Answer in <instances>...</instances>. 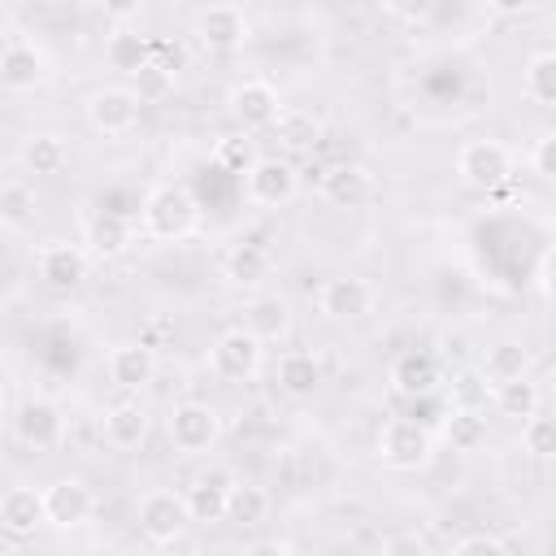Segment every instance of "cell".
Wrapping results in <instances>:
<instances>
[{
  "label": "cell",
  "mask_w": 556,
  "mask_h": 556,
  "mask_svg": "<svg viewBox=\"0 0 556 556\" xmlns=\"http://www.w3.org/2000/svg\"><path fill=\"white\" fill-rule=\"evenodd\" d=\"M278 391L282 395H291V400H313L317 391H321V382H326V365H321V356L317 352H308V348H287L282 356H278Z\"/></svg>",
  "instance_id": "22"
},
{
  "label": "cell",
  "mask_w": 556,
  "mask_h": 556,
  "mask_svg": "<svg viewBox=\"0 0 556 556\" xmlns=\"http://www.w3.org/2000/svg\"><path fill=\"white\" fill-rule=\"evenodd\" d=\"M35 208H39V200H35V187L30 182H22V178L0 182V226L4 230L30 226L35 222Z\"/></svg>",
  "instance_id": "34"
},
{
  "label": "cell",
  "mask_w": 556,
  "mask_h": 556,
  "mask_svg": "<svg viewBox=\"0 0 556 556\" xmlns=\"http://www.w3.org/2000/svg\"><path fill=\"white\" fill-rule=\"evenodd\" d=\"M143 0H104V9L113 13V17H126V13H135Z\"/></svg>",
  "instance_id": "44"
},
{
  "label": "cell",
  "mask_w": 556,
  "mask_h": 556,
  "mask_svg": "<svg viewBox=\"0 0 556 556\" xmlns=\"http://www.w3.org/2000/svg\"><path fill=\"white\" fill-rule=\"evenodd\" d=\"M139 530L148 543L156 547H169L187 534L191 517H187V504H182V491H169V486H152L139 495Z\"/></svg>",
  "instance_id": "7"
},
{
  "label": "cell",
  "mask_w": 556,
  "mask_h": 556,
  "mask_svg": "<svg viewBox=\"0 0 556 556\" xmlns=\"http://www.w3.org/2000/svg\"><path fill=\"white\" fill-rule=\"evenodd\" d=\"M530 169H534V178H543V182L556 178V130H543V135L530 143Z\"/></svg>",
  "instance_id": "40"
},
{
  "label": "cell",
  "mask_w": 556,
  "mask_h": 556,
  "mask_svg": "<svg viewBox=\"0 0 556 556\" xmlns=\"http://www.w3.org/2000/svg\"><path fill=\"white\" fill-rule=\"evenodd\" d=\"M530 365H534V352H530V343H521V339H495L491 348H486V356H482V378L495 387V382H513V378H526L530 374Z\"/></svg>",
  "instance_id": "29"
},
{
  "label": "cell",
  "mask_w": 556,
  "mask_h": 556,
  "mask_svg": "<svg viewBox=\"0 0 556 556\" xmlns=\"http://www.w3.org/2000/svg\"><path fill=\"white\" fill-rule=\"evenodd\" d=\"M447 391H452L447 395L452 408H486V400H491V382L482 378V369H460Z\"/></svg>",
  "instance_id": "38"
},
{
  "label": "cell",
  "mask_w": 556,
  "mask_h": 556,
  "mask_svg": "<svg viewBox=\"0 0 556 556\" xmlns=\"http://www.w3.org/2000/svg\"><path fill=\"white\" fill-rule=\"evenodd\" d=\"M148 56H152V39L139 35L135 26H117V30L104 39V61H109V70H117V74H135L139 65H148Z\"/></svg>",
  "instance_id": "31"
},
{
  "label": "cell",
  "mask_w": 556,
  "mask_h": 556,
  "mask_svg": "<svg viewBox=\"0 0 556 556\" xmlns=\"http://www.w3.org/2000/svg\"><path fill=\"white\" fill-rule=\"evenodd\" d=\"M43 526V491L35 486H9L0 495V530L13 539H30Z\"/></svg>",
  "instance_id": "25"
},
{
  "label": "cell",
  "mask_w": 556,
  "mask_h": 556,
  "mask_svg": "<svg viewBox=\"0 0 556 556\" xmlns=\"http://www.w3.org/2000/svg\"><path fill=\"white\" fill-rule=\"evenodd\" d=\"M495 17H521V13H530L539 0H482Z\"/></svg>",
  "instance_id": "43"
},
{
  "label": "cell",
  "mask_w": 556,
  "mask_h": 556,
  "mask_svg": "<svg viewBox=\"0 0 556 556\" xmlns=\"http://www.w3.org/2000/svg\"><path fill=\"white\" fill-rule=\"evenodd\" d=\"M491 404L504 413V417H530L539 404H543V391H539V382L526 374V378H513V382H495L491 387Z\"/></svg>",
  "instance_id": "33"
},
{
  "label": "cell",
  "mask_w": 556,
  "mask_h": 556,
  "mask_svg": "<svg viewBox=\"0 0 556 556\" xmlns=\"http://www.w3.org/2000/svg\"><path fill=\"white\" fill-rule=\"evenodd\" d=\"M148 430H152V413L139 404V400H117L104 408L100 417V434L113 452H135L148 443Z\"/></svg>",
  "instance_id": "19"
},
{
  "label": "cell",
  "mask_w": 556,
  "mask_h": 556,
  "mask_svg": "<svg viewBox=\"0 0 556 556\" xmlns=\"http://www.w3.org/2000/svg\"><path fill=\"white\" fill-rule=\"evenodd\" d=\"M230 482H235V473H230L226 465H208V469H200V473L187 482V491H182V504H187V517H191V526H222V517H226V491H230Z\"/></svg>",
  "instance_id": "14"
},
{
  "label": "cell",
  "mask_w": 556,
  "mask_h": 556,
  "mask_svg": "<svg viewBox=\"0 0 556 556\" xmlns=\"http://www.w3.org/2000/svg\"><path fill=\"white\" fill-rule=\"evenodd\" d=\"M239 178H243L248 204H256V208H282V204H291L295 191H300V174H295V165L282 161V156H256Z\"/></svg>",
  "instance_id": "8"
},
{
  "label": "cell",
  "mask_w": 556,
  "mask_h": 556,
  "mask_svg": "<svg viewBox=\"0 0 556 556\" xmlns=\"http://www.w3.org/2000/svg\"><path fill=\"white\" fill-rule=\"evenodd\" d=\"M252 161H256V148H252L248 130H243V135H226V139L213 143V165H217L222 174H243Z\"/></svg>",
  "instance_id": "37"
},
{
  "label": "cell",
  "mask_w": 556,
  "mask_h": 556,
  "mask_svg": "<svg viewBox=\"0 0 556 556\" xmlns=\"http://www.w3.org/2000/svg\"><path fill=\"white\" fill-rule=\"evenodd\" d=\"M139 109H143V100H139L130 87H122V83H113V87H96V91L83 100L87 126H91L96 135H104V139H122V135H130V130L139 126Z\"/></svg>",
  "instance_id": "5"
},
{
  "label": "cell",
  "mask_w": 556,
  "mask_h": 556,
  "mask_svg": "<svg viewBox=\"0 0 556 556\" xmlns=\"http://www.w3.org/2000/svg\"><path fill=\"white\" fill-rule=\"evenodd\" d=\"M387 382H391V391H395L400 400H417V395H430V391L443 387V365H439L434 352L408 348V352H400V356L391 361Z\"/></svg>",
  "instance_id": "15"
},
{
  "label": "cell",
  "mask_w": 556,
  "mask_h": 556,
  "mask_svg": "<svg viewBox=\"0 0 556 556\" xmlns=\"http://www.w3.org/2000/svg\"><path fill=\"white\" fill-rule=\"evenodd\" d=\"M139 226L156 243H178L200 226V200L187 182H156L139 204Z\"/></svg>",
  "instance_id": "1"
},
{
  "label": "cell",
  "mask_w": 556,
  "mask_h": 556,
  "mask_svg": "<svg viewBox=\"0 0 556 556\" xmlns=\"http://www.w3.org/2000/svg\"><path fill=\"white\" fill-rule=\"evenodd\" d=\"M70 165V143L56 130H35L22 143V169L35 178H56Z\"/></svg>",
  "instance_id": "28"
},
{
  "label": "cell",
  "mask_w": 556,
  "mask_h": 556,
  "mask_svg": "<svg viewBox=\"0 0 556 556\" xmlns=\"http://www.w3.org/2000/svg\"><path fill=\"white\" fill-rule=\"evenodd\" d=\"M0 369H4V348H0Z\"/></svg>",
  "instance_id": "45"
},
{
  "label": "cell",
  "mask_w": 556,
  "mask_h": 556,
  "mask_svg": "<svg viewBox=\"0 0 556 556\" xmlns=\"http://www.w3.org/2000/svg\"><path fill=\"white\" fill-rule=\"evenodd\" d=\"M0 48H4V26H0Z\"/></svg>",
  "instance_id": "46"
},
{
  "label": "cell",
  "mask_w": 556,
  "mask_h": 556,
  "mask_svg": "<svg viewBox=\"0 0 556 556\" xmlns=\"http://www.w3.org/2000/svg\"><path fill=\"white\" fill-rule=\"evenodd\" d=\"M278 109H282V96H278V87L269 78H243V83H235L226 91V113L248 135L252 130H269V122L278 117Z\"/></svg>",
  "instance_id": "9"
},
{
  "label": "cell",
  "mask_w": 556,
  "mask_h": 556,
  "mask_svg": "<svg viewBox=\"0 0 556 556\" xmlns=\"http://www.w3.org/2000/svg\"><path fill=\"white\" fill-rule=\"evenodd\" d=\"M473 552L508 556V552H513V543H508L504 534H495V530H469V534H460V539L452 543V556H473Z\"/></svg>",
  "instance_id": "39"
},
{
  "label": "cell",
  "mask_w": 556,
  "mask_h": 556,
  "mask_svg": "<svg viewBox=\"0 0 556 556\" xmlns=\"http://www.w3.org/2000/svg\"><path fill=\"white\" fill-rule=\"evenodd\" d=\"M252 26H248V13L230 0H217V4H204L195 13V39L208 48V52H239L248 43Z\"/></svg>",
  "instance_id": "13"
},
{
  "label": "cell",
  "mask_w": 556,
  "mask_h": 556,
  "mask_svg": "<svg viewBox=\"0 0 556 556\" xmlns=\"http://www.w3.org/2000/svg\"><path fill=\"white\" fill-rule=\"evenodd\" d=\"M222 278L230 287H243V291H256L274 278V252L261 243V239H243L235 243L226 256H222Z\"/></svg>",
  "instance_id": "20"
},
{
  "label": "cell",
  "mask_w": 556,
  "mask_h": 556,
  "mask_svg": "<svg viewBox=\"0 0 556 556\" xmlns=\"http://www.w3.org/2000/svg\"><path fill=\"white\" fill-rule=\"evenodd\" d=\"M378 4H382V13H391L395 22H404V26H421V22L434 13L439 0H378Z\"/></svg>",
  "instance_id": "41"
},
{
  "label": "cell",
  "mask_w": 556,
  "mask_h": 556,
  "mask_svg": "<svg viewBox=\"0 0 556 556\" xmlns=\"http://www.w3.org/2000/svg\"><path fill=\"white\" fill-rule=\"evenodd\" d=\"M208 361H213V374L226 378V382H252L265 365V343L248 330V326H230L213 339L208 348Z\"/></svg>",
  "instance_id": "6"
},
{
  "label": "cell",
  "mask_w": 556,
  "mask_h": 556,
  "mask_svg": "<svg viewBox=\"0 0 556 556\" xmlns=\"http://www.w3.org/2000/svg\"><path fill=\"white\" fill-rule=\"evenodd\" d=\"M269 130H274V139H278V148L282 152H313L317 143H321V117L317 113H308V109H278V117L269 122Z\"/></svg>",
  "instance_id": "27"
},
{
  "label": "cell",
  "mask_w": 556,
  "mask_h": 556,
  "mask_svg": "<svg viewBox=\"0 0 556 556\" xmlns=\"http://www.w3.org/2000/svg\"><path fill=\"white\" fill-rule=\"evenodd\" d=\"M130 78H135V83H130V91H135L143 104H152V100H165V96L174 91L178 70H169V65H161V61H152V56H148V65H139Z\"/></svg>",
  "instance_id": "35"
},
{
  "label": "cell",
  "mask_w": 556,
  "mask_h": 556,
  "mask_svg": "<svg viewBox=\"0 0 556 556\" xmlns=\"http://www.w3.org/2000/svg\"><path fill=\"white\" fill-rule=\"evenodd\" d=\"M0 321H4V304H0Z\"/></svg>",
  "instance_id": "47"
},
{
  "label": "cell",
  "mask_w": 556,
  "mask_h": 556,
  "mask_svg": "<svg viewBox=\"0 0 556 556\" xmlns=\"http://www.w3.org/2000/svg\"><path fill=\"white\" fill-rule=\"evenodd\" d=\"M374 282L361 278V274H334L317 287V308L330 317V321H361L374 313Z\"/></svg>",
  "instance_id": "11"
},
{
  "label": "cell",
  "mask_w": 556,
  "mask_h": 556,
  "mask_svg": "<svg viewBox=\"0 0 556 556\" xmlns=\"http://www.w3.org/2000/svg\"><path fill=\"white\" fill-rule=\"evenodd\" d=\"M439 439H443L452 452H460V456L482 452L486 439H491L486 413H482V408H447V417H443V426H439Z\"/></svg>",
  "instance_id": "26"
},
{
  "label": "cell",
  "mask_w": 556,
  "mask_h": 556,
  "mask_svg": "<svg viewBox=\"0 0 556 556\" xmlns=\"http://www.w3.org/2000/svg\"><path fill=\"white\" fill-rule=\"evenodd\" d=\"M96 513V495L83 478H56L43 486V526L52 530H78Z\"/></svg>",
  "instance_id": "12"
},
{
  "label": "cell",
  "mask_w": 556,
  "mask_h": 556,
  "mask_svg": "<svg viewBox=\"0 0 556 556\" xmlns=\"http://www.w3.org/2000/svg\"><path fill=\"white\" fill-rule=\"evenodd\" d=\"M374 452H378V460L387 469L417 473V469H426L434 460V434L421 421H413L408 413L404 417H387L382 430H378V439H374Z\"/></svg>",
  "instance_id": "2"
},
{
  "label": "cell",
  "mask_w": 556,
  "mask_h": 556,
  "mask_svg": "<svg viewBox=\"0 0 556 556\" xmlns=\"http://www.w3.org/2000/svg\"><path fill=\"white\" fill-rule=\"evenodd\" d=\"M382 552H387V556H400V552H426V539H421V534H391V539H382Z\"/></svg>",
  "instance_id": "42"
},
{
  "label": "cell",
  "mask_w": 556,
  "mask_h": 556,
  "mask_svg": "<svg viewBox=\"0 0 556 556\" xmlns=\"http://www.w3.org/2000/svg\"><path fill=\"white\" fill-rule=\"evenodd\" d=\"M243 326H248L261 343H282V339L291 334V304H287V295H278V291L252 295L248 308H243Z\"/></svg>",
  "instance_id": "24"
},
{
  "label": "cell",
  "mask_w": 556,
  "mask_h": 556,
  "mask_svg": "<svg viewBox=\"0 0 556 556\" xmlns=\"http://www.w3.org/2000/svg\"><path fill=\"white\" fill-rule=\"evenodd\" d=\"M521 452H530L534 460H547L556 452V421L534 408L530 417H521Z\"/></svg>",
  "instance_id": "36"
},
{
  "label": "cell",
  "mask_w": 556,
  "mask_h": 556,
  "mask_svg": "<svg viewBox=\"0 0 556 556\" xmlns=\"http://www.w3.org/2000/svg\"><path fill=\"white\" fill-rule=\"evenodd\" d=\"M165 434H169V447L178 456H208L217 447V439H222V417L204 400H182V404L169 408Z\"/></svg>",
  "instance_id": "4"
},
{
  "label": "cell",
  "mask_w": 556,
  "mask_h": 556,
  "mask_svg": "<svg viewBox=\"0 0 556 556\" xmlns=\"http://www.w3.org/2000/svg\"><path fill=\"white\" fill-rule=\"evenodd\" d=\"M521 96L539 109H552L556 104V52L552 48H539L530 52L526 70H521Z\"/></svg>",
  "instance_id": "32"
},
{
  "label": "cell",
  "mask_w": 556,
  "mask_h": 556,
  "mask_svg": "<svg viewBox=\"0 0 556 556\" xmlns=\"http://www.w3.org/2000/svg\"><path fill=\"white\" fill-rule=\"evenodd\" d=\"M52 78V61L39 43L30 39H13L0 48V87L9 91H35Z\"/></svg>",
  "instance_id": "17"
},
{
  "label": "cell",
  "mask_w": 556,
  "mask_h": 556,
  "mask_svg": "<svg viewBox=\"0 0 556 556\" xmlns=\"http://www.w3.org/2000/svg\"><path fill=\"white\" fill-rule=\"evenodd\" d=\"M513 169H517V156H513V148L500 143V139H465V143L456 148V178H460L465 187H473V191H495V187H504V182L513 178Z\"/></svg>",
  "instance_id": "3"
},
{
  "label": "cell",
  "mask_w": 556,
  "mask_h": 556,
  "mask_svg": "<svg viewBox=\"0 0 556 556\" xmlns=\"http://www.w3.org/2000/svg\"><path fill=\"white\" fill-rule=\"evenodd\" d=\"M87 248L70 243V239H52V243H39L35 252V274L48 291H78L87 282Z\"/></svg>",
  "instance_id": "10"
},
{
  "label": "cell",
  "mask_w": 556,
  "mask_h": 556,
  "mask_svg": "<svg viewBox=\"0 0 556 556\" xmlns=\"http://www.w3.org/2000/svg\"><path fill=\"white\" fill-rule=\"evenodd\" d=\"M156 378V348L143 339H126L109 352V382L122 391H143Z\"/></svg>",
  "instance_id": "21"
},
{
  "label": "cell",
  "mask_w": 556,
  "mask_h": 556,
  "mask_svg": "<svg viewBox=\"0 0 556 556\" xmlns=\"http://www.w3.org/2000/svg\"><path fill=\"white\" fill-rule=\"evenodd\" d=\"M374 191H378V178L361 161H339L321 174V200L334 208H361L374 200Z\"/></svg>",
  "instance_id": "18"
},
{
  "label": "cell",
  "mask_w": 556,
  "mask_h": 556,
  "mask_svg": "<svg viewBox=\"0 0 556 556\" xmlns=\"http://www.w3.org/2000/svg\"><path fill=\"white\" fill-rule=\"evenodd\" d=\"M87 256L96 261H117L122 252H130L135 243V226L126 213H113V208H100L91 222H87Z\"/></svg>",
  "instance_id": "23"
},
{
  "label": "cell",
  "mask_w": 556,
  "mask_h": 556,
  "mask_svg": "<svg viewBox=\"0 0 556 556\" xmlns=\"http://www.w3.org/2000/svg\"><path fill=\"white\" fill-rule=\"evenodd\" d=\"M13 434L26 452H56L65 439V417L52 400H26L13 417Z\"/></svg>",
  "instance_id": "16"
},
{
  "label": "cell",
  "mask_w": 556,
  "mask_h": 556,
  "mask_svg": "<svg viewBox=\"0 0 556 556\" xmlns=\"http://www.w3.org/2000/svg\"><path fill=\"white\" fill-rule=\"evenodd\" d=\"M269 504H274V500H269L265 486L235 478L230 491H226V517H222V521H230V526H239V530H256V526L269 517Z\"/></svg>",
  "instance_id": "30"
}]
</instances>
